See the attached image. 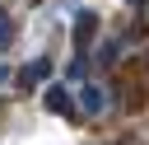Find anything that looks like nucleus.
<instances>
[{
	"instance_id": "obj_1",
	"label": "nucleus",
	"mask_w": 149,
	"mask_h": 145,
	"mask_svg": "<svg viewBox=\"0 0 149 145\" xmlns=\"http://www.w3.org/2000/svg\"><path fill=\"white\" fill-rule=\"evenodd\" d=\"M47 75H51V61H47V56H37V61H28V65H23V75H19V89H37Z\"/></svg>"
},
{
	"instance_id": "obj_2",
	"label": "nucleus",
	"mask_w": 149,
	"mask_h": 145,
	"mask_svg": "<svg viewBox=\"0 0 149 145\" xmlns=\"http://www.w3.org/2000/svg\"><path fill=\"white\" fill-rule=\"evenodd\" d=\"M93 28H98V14H93V9H79V19H74V47H79V51L93 42Z\"/></svg>"
},
{
	"instance_id": "obj_3",
	"label": "nucleus",
	"mask_w": 149,
	"mask_h": 145,
	"mask_svg": "<svg viewBox=\"0 0 149 145\" xmlns=\"http://www.w3.org/2000/svg\"><path fill=\"white\" fill-rule=\"evenodd\" d=\"M79 103H84V112H88V117H98V112H102V103H107V94H102L98 84H84V89H79Z\"/></svg>"
},
{
	"instance_id": "obj_4",
	"label": "nucleus",
	"mask_w": 149,
	"mask_h": 145,
	"mask_svg": "<svg viewBox=\"0 0 149 145\" xmlns=\"http://www.w3.org/2000/svg\"><path fill=\"white\" fill-rule=\"evenodd\" d=\"M84 75H88V61H84V51H74V61H70L65 80H70V84H84Z\"/></svg>"
},
{
	"instance_id": "obj_5",
	"label": "nucleus",
	"mask_w": 149,
	"mask_h": 145,
	"mask_svg": "<svg viewBox=\"0 0 149 145\" xmlns=\"http://www.w3.org/2000/svg\"><path fill=\"white\" fill-rule=\"evenodd\" d=\"M47 108L51 112H70V94L65 89H47Z\"/></svg>"
},
{
	"instance_id": "obj_6",
	"label": "nucleus",
	"mask_w": 149,
	"mask_h": 145,
	"mask_svg": "<svg viewBox=\"0 0 149 145\" xmlns=\"http://www.w3.org/2000/svg\"><path fill=\"white\" fill-rule=\"evenodd\" d=\"M9 42H14V19H9L5 9H0V51H5Z\"/></svg>"
},
{
	"instance_id": "obj_7",
	"label": "nucleus",
	"mask_w": 149,
	"mask_h": 145,
	"mask_svg": "<svg viewBox=\"0 0 149 145\" xmlns=\"http://www.w3.org/2000/svg\"><path fill=\"white\" fill-rule=\"evenodd\" d=\"M0 80H5V65H0Z\"/></svg>"
},
{
	"instance_id": "obj_8",
	"label": "nucleus",
	"mask_w": 149,
	"mask_h": 145,
	"mask_svg": "<svg viewBox=\"0 0 149 145\" xmlns=\"http://www.w3.org/2000/svg\"><path fill=\"white\" fill-rule=\"evenodd\" d=\"M130 5H144V0H130Z\"/></svg>"
}]
</instances>
